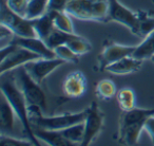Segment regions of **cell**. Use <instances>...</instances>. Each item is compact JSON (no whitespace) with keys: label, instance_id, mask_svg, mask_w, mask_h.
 <instances>
[{"label":"cell","instance_id":"obj_33","mask_svg":"<svg viewBox=\"0 0 154 146\" xmlns=\"http://www.w3.org/2000/svg\"><path fill=\"white\" fill-rule=\"evenodd\" d=\"M151 60H152V62H154V55H153V56H152V57H151Z\"/></svg>","mask_w":154,"mask_h":146},{"label":"cell","instance_id":"obj_19","mask_svg":"<svg viewBox=\"0 0 154 146\" xmlns=\"http://www.w3.org/2000/svg\"><path fill=\"white\" fill-rule=\"evenodd\" d=\"M49 2L50 0H29L26 18L30 20L40 18L49 11Z\"/></svg>","mask_w":154,"mask_h":146},{"label":"cell","instance_id":"obj_15","mask_svg":"<svg viewBox=\"0 0 154 146\" xmlns=\"http://www.w3.org/2000/svg\"><path fill=\"white\" fill-rule=\"evenodd\" d=\"M141 64H143V60L135 58L133 55H130L108 66L106 70L116 75H126V74L137 72L140 69Z\"/></svg>","mask_w":154,"mask_h":146},{"label":"cell","instance_id":"obj_5","mask_svg":"<svg viewBox=\"0 0 154 146\" xmlns=\"http://www.w3.org/2000/svg\"><path fill=\"white\" fill-rule=\"evenodd\" d=\"M14 76L18 87L23 92L29 105H37L41 109H47V97L40 87V84H38L29 74L24 66L16 69Z\"/></svg>","mask_w":154,"mask_h":146},{"label":"cell","instance_id":"obj_17","mask_svg":"<svg viewBox=\"0 0 154 146\" xmlns=\"http://www.w3.org/2000/svg\"><path fill=\"white\" fill-rule=\"evenodd\" d=\"M34 29L38 38L42 40H47L48 37L51 35L55 29L54 24V11H48L40 18L34 20Z\"/></svg>","mask_w":154,"mask_h":146},{"label":"cell","instance_id":"obj_13","mask_svg":"<svg viewBox=\"0 0 154 146\" xmlns=\"http://www.w3.org/2000/svg\"><path fill=\"white\" fill-rule=\"evenodd\" d=\"M17 120L19 119H18L16 112L14 111L12 106L8 102L7 97L1 93V105H0V131H1V135L17 137L15 129Z\"/></svg>","mask_w":154,"mask_h":146},{"label":"cell","instance_id":"obj_29","mask_svg":"<svg viewBox=\"0 0 154 146\" xmlns=\"http://www.w3.org/2000/svg\"><path fill=\"white\" fill-rule=\"evenodd\" d=\"M8 7L16 14L26 17L29 0H5Z\"/></svg>","mask_w":154,"mask_h":146},{"label":"cell","instance_id":"obj_30","mask_svg":"<svg viewBox=\"0 0 154 146\" xmlns=\"http://www.w3.org/2000/svg\"><path fill=\"white\" fill-rule=\"evenodd\" d=\"M16 35L10 28H8L5 24H1V30H0V43H1V48L10 45L13 43Z\"/></svg>","mask_w":154,"mask_h":146},{"label":"cell","instance_id":"obj_20","mask_svg":"<svg viewBox=\"0 0 154 146\" xmlns=\"http://www.w3.org/2000/svg\"><path fill=\"white\" fill-rule=\"evenodd\" d=\"M116 100L119 108L122 111H128L133 108H135L136 104V97L135 92L131 88H122L116 94Z\"/></svg>","mask_w":154,"mask_h":146},{"label":"cell","instance_id":"obj_4","mask_svg":"<svg viewBox=\"0 0 154 146\" xmlns=\"http://www.w3.org/2000/svg\"><path fill=\"white\" fill-rule=\"evenodd\" d=\"M110 0H70L66 11L72 17L87 21H109Z\"/></svg>","mask_w":154,"mask_h":146},{"label":"cell","instance_id":"obj_7","mask_svg":"<svg viewBox=\"0 0 154 146\" xmlns=\"http://www.w3.org/2000/svg\"><path fill=\"white\" fill-rule=\"evenodd\" d=\"M105 122V114L98 107L97 103L93 102L87 109V118L85 120V137L82 142V146H88L100 133Z\"/></svg>","mask_w":154,"mask_h":146},{"label":"cell","instance_id":"obj_2","mask_svg":"<svg viewBox=\"0 0 154 146\" xmlns=\"http://www.w3.org/2000/svg\"><path fill=\"white\" fill-rule=\"evenodd\" d=\"M154 114V109L133 108L122 111L118 124V142L126 145H135L138 143L146 121Z\"/></svg>","mask_w":154,"mask_h":146},{"label":"cell","instance_id":"obj_28","mask_svg":"<svg viewBox=\"0 0 154 146\" xmlns=\"http://www.w3.org/2000/svg\"><path fill=\"white\" fill-rule=\"evenodd\" d=\"M0 145L1 146H31V145H35V144L30 139L22 140V139H18L17 137L1 135Z\"/></svg>","mask_w":154,"mask_h":146},{"label":"cell","instance_id":"obj_8","mask_svg":"<svg viewBox=\"0 0 154 146\" xmlns=\"http://www.w3.org/2000/svg\"><path fill=\"white\" fill-rule=\"evenodd\" d=\"M109 20L115 21L127 27L134 35H137L138 31V13L131 11L126 8L118 0H110Z\"/></svg>","mask_w":154,"mask_h":146},{"label":"cell","instance_id":"obj_32","mask_svg":"<svg viewBox=\"0 0 154 146\" xmlns=\"http://www.w3.org/2000/svg\"><path fill=\"white\" fill-rule=\"evenodd\" d=\"M143 130L149 135L151 141L154 143V114L151 116L147 121H146L145 127H143Z\"/></svg>","mask_w":154,"mask_h":146},{"label":"cell","instance_id":"obj_31","mask_svg":"<svg viewBox=\"0 0 154 146\" xmlns=\"http://www.w3.org/2000/svg\"><path fill=\"white\" fill-rule=\"evenodd\" d=\"M69 1L70 0H50L49 11H54V12L66 11Z\"/></svg>","mask_w":154,"mask_h":146},{"label":"cell","instance_id":"obj_21","mask_svg":"<svg viewBox=\"0 0 154 146\" xmlns=\"http://www.w3.org/2000/svg\"><path fill=\"white\" fill-rule=\"evenodd\" d=\"M85 130H86L85 122H82L60 131L63 135V137L70 142H72L74 145H82V142L85 137Z\"/></svg>","mask_w":154,"mask_h":146},{"label":"cell","instance_id":"obj_3","mask_svg":"<svg viewBox=\"0 0 154 146\" xmlns=\"http://www.w3.org/2000/svg\"><path fill=\"white\" fill-rule=\"evenodd\" d=\"M41 108L37 105H29V116L31 124L48 130H63L77 123L85 122L87 118V109L75 113H63L60 116H45L41 112ZM34 128V127H33Z\"/></svg>","mask_w":154,"mask_h":146},{"label":"cell","instance_id":"obj_1","mask_svg":"<svg viewBox=\"0 0 154 146\" xmlns=\"http://www.w3.org/2000/svg\"><path fill=\"white\" fill-rule=\"evenodd\" d=\"M1 76H2V78H1V93L7 97L8 102L12 106L14 111L17 114L18 119L21 122L23 133L35 145H40L39 140L35 135L34 128L31 124L30 116H29L28 101H26L21 89L18 87L17 83L15 81V76L9 75L7 78H5L3 75Z\"/></svg>","mask_w":154,"mask_h":146},{"label":"cell","instance_id":"obj_9","mask_svg":"<svg viewBox=\"0 0 154 146\" xmlns=\"http://www.w3.org/2000/svg\"><path fill=\"white\" fill-rule=\"evenodd\" d=\"M39 58H42V57H40L38 54L34 53V52L26 49V48L20 47V46L17 45L11 53L8 54L5 58L1 59L0 74L5 75V73L10 72V71L14 70V69H17L21 66H24L28 62L39 59Z\"/></svg>","mask_w":154,"mask_h":146},{"label":"cell","instance_id":"obj_23","mask_svg":"<svg viewBox=\"0 0 154 146\" xmlns=\"http://www.w3.org/2000/svg\"><path fill=\"white\" fill-rule=\"evenodd\" d=\"M54 24L55 28L60 31L70 34L74 33V26L71 19V15L66 11L54 12Z\"/></svg>","mask_w":154,"mask_h":146},{"label":"cell","instance_id":"obj_6","mask_svg":"<svg viewBox=\"0 0 154 146\" xmlns=\"http://www.w3.org/2000/svg\"><path fill=\"white\" fill-rule=\"evenodd\" d=\"M0 22L11 29L16 36L37 37L34 29V20H30L13 12L8 7L5 0H1Z\"/></svg>","mask_w":154,"mask_h":146},{"label":"cell","instance_id":"obj_18","mask_svg":"<svg viewBox=\"0 0 154 146\" xmlns=\"http://www.w3.org/2000/svg\"><path fill=\"white\" fill-rule=\"evenodd\" d=\"M154 55V31H152L150 34L143 38V40L136 46L133 56L135 58H138L140 60L151 59V57Z\"/></svg>","mask_w":154,"mask_h":146},{"label":"cell","instance_id":"obj_24","mask_svg":"<svg viewBox=\"0 0 154 146\" xmlns=\"http://www.w3.org/2000/svg\"><path fill=\"white\" fill-rule=\"evenodd\" d=\"M66 45L73 50L75 54H77L78 56L84 55V54L90 52V50L92 49V46L89 43L87 39H85L84 37L79 36V35L74 34L71 37L70 40L66 43Z\"/></svg>","mask_w":154,"mask_h":146},{"label":"cell","instance_id":"obj_26","mask_svg":"<svg viewBox=\"0 0 154 146\" xmlns=\"http://www.w3.org/2000/svg\"><path fill=\"white\" fill-rule=\"evenodd\" d=\"M138 31L136 36L145 38L148 34L154 31V17H149L143 13H138Z\"/></svg>","mask_w":154,"mask_h":146},{"label":"cell","instance_id":"obj_10","mask_svg":"<svg viewBox=\"0 0 154 146\" xmlns=\"http://www.w3.org/2000/svg\"><path fill=\"white\" fill-rule=\"evenodd\" d=\"M64 60L58 57L55 58H39L24 65V68L38 84H42L45 78L51 74L54 70L64 64Z\"/></svg>","mask_w":154,"mask_h":146},{"label":"cell","instance_id":"obj_11","mask_svg":"<svg viewBox=\"0 0 154 146\" xmlns=\"http://www.w3.org/2000/svg\"><path fill=\"white\" fill-rule=\"evenodd\" d=\"M135 49H136V47L122 46V45H118V43H110L99 54L98 56L99 67L103 70H106V68L108 66H110V65L118 62V60L126 57V56L133 55Z\"/></svg>","mask_w":154,"mask_h":146},{"label":"cell","instance_id":"obj_22","mask_svg":"<svg viewBox=\"0 0 154 146\" xmlns=\"http://www.w3.org/2000/svg\"><path fill=\"white\" fill-rule=\"evenodd\" d=\"M95 93L98 97V99L103 100V101L111 100L112 97H114L117 94L116 85L111 80H101L97 83Z\"/></svg>","mask_w":154,"mask_h":146},{"label":"cell","instance_id":"obj_14","mask_svg":"<svg viewBox=\"0 0 154 146\" xmlns=\"http://www.w3.org/2000/svg\"><path fill=\"white\" fill-rule=\"evenodd\" d=\"M13 43H17L20 47L26 48L34 53L38 54L42 58H55V52L47 45L45 40L38 37H19L15 36Z\"/></svg>","mask_w":154,"mask_h":146},{"label":"cell","instance_id":"obj_25","mask_svg":"<svg viewBox=\"0 0 154 146\" xmlns=\"http://www.w3.org/2000/svg\"><path fill=\"white\" fill-rule=\"evenodd\" d=\"M74 34L75 33H73V34L66 33V32H63V31H60L55 28L53 30V32L51 33V35L48 37L45 43H47V45L49 46L51 49L54 50L56 47H58V46L64 45V43H68V41L71 39V37H72Z\"/></svg>","mask_w":154,"mask_h":146},{"label":"cell","instance_id":"obj_27","mask_svg":"<svg viewBox=\"0 0 154 146\" xmlns=\"http://www.w3.org/2000/svg\"><path fill=\"white\" fill-rule=\"evenodd\" d=\"M54 52H55L56 57L64 60L66 62H78V57L79 56L75 54L73 52V50L66 43L56 47L54 49Z\"/></svg>","mask_w":154,"mask_h":146},{"label":"cell","instance_id":"obj_16","mask_svg":"<svg viewBox=\"0 0 154 146\" xmlns=\"http://www.w3.org/2000/svg\"><path fill=\"white\" fill-rule=\"evenodd\" d=\"M35 135L38 140L45 142L52 146H72L74 144L63 137L61 131L58 130H48L39 127H34Z\"/></svg>","mask_w":154,"mask_h":146},{"label":"cell","instance_id":"obj_12","mask_svg":"<svg viewBox=\"0 0 154 146\" xmlns=\"http://www.w3.org/2000/svg\"><path fill=\"white\" fill-rule=\"evenodd\" d=\"M62 90L66 97L77 99L84 95L87 90L86 76L80 71H73L69 73L62 84Z\"/></svg>","mask_w":154,"mask_h":146}]
</instances>
